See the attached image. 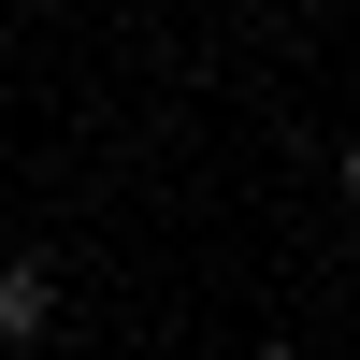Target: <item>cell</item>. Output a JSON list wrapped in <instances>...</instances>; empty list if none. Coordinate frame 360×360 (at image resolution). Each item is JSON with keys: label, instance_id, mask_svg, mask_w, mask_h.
Returning a JSON list of instances; mask_svg holds the SVG:
<instances>
[{"label": "cell", "instance_id": "cell-1", "mask_svg": "<svg viewBox=\"0 0 360 360\" xmlns=\"http://www.w3.org/2000/svg\"><path fill=\"white\" fill-rule=\"evenodd\" d=\"M58 332V259H0V346H44Z\"/></svg>", "mask_w": 360, "mask_h": 360}, {"label": "cell", "instance_id": "cell-2", "mask_svg": "<svg viewBox=\"0 0 360 360\" xmlns=\"http://www.w3.org/2000/svg\"><path fill=\"white\" fill-rule=\"evenodd\" d=\"M332 188H346V202H360V130H346V144H332Z\"/></svg>", "mask_w": 360, "mask_h": 360}]
</instances>
